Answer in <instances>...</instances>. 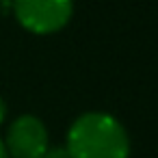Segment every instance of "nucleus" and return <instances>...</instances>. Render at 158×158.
<instances>
[{"instance_id":"1","label":"nucleus","mask_w":158,"mask_h":158,"mask_svg":"<svg viewBox=\"0 0 158 158\" xmlns=\"http://www.w3.org/2000/svg\"><path fill=\"white\" fill-rule=\"evenodd\" d=\"M72 158H128L130 139L126 128L108 113H85L67 132Z\"/></svg>"},{"instance_id":"2","label":"nucleus","mask_w":158,"mask_h":158,"mask_svg":"<svg viewBox=\"0 0 158 158\" xmlns=\"http://www.w3.org/2000/svg\"><path fill=\"white\" fill-rule=\"evenodd\" d=\"M11 7L26 31L35 35H50L69 22L74 0H11Z\"/></svg>"},{"instance_id":"3","label":"nucleus","mask_w":158,"mask_h":158,"mask_svg":"<svg viewBox=\"0 0 158 158\" xmlns=\"http://www.w3.org/2000/svg\"><path fill=\"white\" fill-rule=\"evenodd\" d=\"M5 147L11 158H41L50 147L48 130L35 115H22L9 126Z\"/></svg>"},{"instance_id":"4","label":"nucleus","mask_w":158,"mask_h":158,"mask_svg":"<svg viewBox=\"0 0 158 158\" xmlns=\"http://www.w3.org/2000/svg\"><path fill=\"white\" fill-rule=\"evenodd\" d=\"M41 158H72L65 147H48Z\"/></svg>"},{"instance_id":"5","label":"nucleus","mask_w":158,"mask_h":158,"mask_svg":"<svg viewBox=\"0 0 158 158\" xmlns=\"http://www.w3.org/2000/svg\"><path fill=\"white\" fill-rule=\"evenodd\" d=\"M5 117H7V104H5L2 98H0V123L5 121Z\"/></svg>"},{"instance_id":"6","label":"nucleus","mask_w":158,"mask_h":158,"mask_svg":"<svg viewBox=\"0 0 158 158\" xmlns=\"http://www.w3.org/2000/svg\"><path fill=\"white\" fill-rule=\"evenodd\" d=\"M0 158H9V154H7V147H5V141L0 139Z\"/></svg>"}]
</instances>
